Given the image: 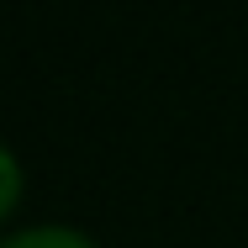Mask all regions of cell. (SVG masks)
I'll return each mask as SVG.
<instances>
[{"label": "cell", "instance_id": "obj_1", "mask_svg": "<svg viewBox=\"0 0 248 248\" xmlns=\"http://www.w3.org/2000/svg\"><path fill=\"white\" fill-rule=\"evenodd\" d=\"M0 248H95L85 232H74V227H53V222H37V227H21V232H11Z\"/></svg>", "mask_w": 248, "mask_h": 248}]
</instances>
